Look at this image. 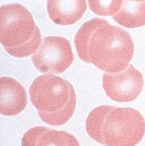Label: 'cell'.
I'll list each match as a JSON object with an SVG mask.
<instances>
[{
	"label": "cell",
	"mask_w": 145,
	"mask_h": 146,
	"mask_svg": "<svg viewBox=\"0 0 145 146\" xmlns=\"http://www.w3.org/2000/svg\"><path fill=\"white\" fill-rule=\"evenodd\" d=\"M21 146H80L77 139L65 131L43 126L33 127L22 139Z\"/></svg>",
	"instance_id": "cell-8"
},
{
	"label": "cell",
	"mask_w": 145,
	"mask_h": 146,
	"mask_svg": "<svg viewBox=\"0 0 145 146\" xmlns=\"http://www.w3.org/2000/svg\"><path fill=\"white\" fill-rule=\"evenodd\" d=\"M122 1H89L90 9L93 13L102 16H113L118 11Z\"/></svg>",
	"instance_id": "cell-11"
},
{
	"label": "cell",
	"mask_w": 145,
	"mask_h": 146,
	"mask_svg": "<svg viewBox=\"0 0 145 146\" xmlns=\"http://www.w3.org/2000/svg\"><path fill=\"white\" fill-rule=\"evenodd\" d=\"M47 12L52 21L62 26L71 25L79 21L87 10L85 0H49Z\"/></svg>",
	"instance_id": "cell-9"
},
{
	"label": "cell",
	"mask_w": 145,
	"mask_h": 146,
	"mask_svg": "<svg viewBox=\"0 0 145 146\" xmlns=\"http://www.w3.org/2000/svg\"><path fill=\"white\" fill-rule=\"evenodd\" d=\"M32 60L40 72L59 74L68 68L74 61L70 42L60 36L45 37Z\"/></svg>",
	"instance_id": "cell-5"
},
{
	"label": "cell",
	"mask_w": 145,
	"mask_h": 146,
	"mask_svg": "<svg viewBox=\"0 0 145 146\" xmlns=\"http://www.w3.org/2000/svg\"><path fill=\"white\" fill-rule=\"evenodd\" d=\"M75 44L82 60L109 73L126 68L134 54L130 33L100 18L83 24L76 34Z\"/></svg>",
	"instance_id": "cell-1"
},
{
	"label": "cell",
	"mask_w": 145,
	"mask_h": 146,
	"mask_svg": "<svg viewBox=\"0 0 145 146\" xmlns=\"http://www.w3.org/2000/svg\"><path fill=\"white\" fill-rule=\"evenodd\" d=\"M93 140L107 146H136L145 134V121L132 108L102 105L93 109L86 121Z\"/></svg>",
	"instance_id": "cell-2"
},
{
	"label": "cell",
	"mask_w": 145,
	"mask_h": 146,
	"mask_svg": "<svg viewBox=\"0 0 145 146\" xmlns=\"http://www.w3.org/2000/svg\"><path fill=\"white\" fill-rule=\"evenodd\" d=\"M0 41L15 58L33 54L42 42V34L31 12L20 3L0 8Z\"/></svg>",
	"instance_id": "cell-4"
},
{
	"label": "cell",
	"mask_w": 145,
	"mask_h": 146,
	"mask_svg": "<svg viewBox=\"0 0 145 146\" xmlns=\"http://www.w3.org/2000/svg\"><path fill=\"white\" fill-rule=\"evenodd\" d=\"M32 103L42 121L50 125L66 123L74 113L76 95L72 85L53 74L37 77L30 89Z\"/></svg>",
	"instance_id": "cell-3"
},
{
	"label": "cell",
	"mask_w": 145,
	"mask_h": 146,
	"mask_svg": "<svg viewBox=\"0 0 145 146\" xmlns=\"http://www.w3.org/2000/svg\"><path fill=\"white\" fill-rule=\"evenodd\" d=\"M0 112L5 116H15L24 110L28 103L26 89L11 77L0 78Z\"/></svg>",
	"instance_id": "cell-7"
},
{
	"label": "cell",
	"mask_w": 145,
	"mask_h": 146,
	"mask_svg": "<svg viewBox=\"0 0 145 146\" xmlns=\"http://www.w3.org/2000/svg\"><path fill=\"white\" fill-rule=\"evenodd\" d=\"M102 82L105 94L117 102H129L137 99L144 85L142 74L132 64L119 72H105Z\"/></svg>",
	"instance_id": "cell-6"
},
{
	"label": "cell",
	"mask_w": 145,
	"mask_h": 146,
	"mask_svg": "<svg viewBox=\"0 0 145 146\" xmlns=\"http://www.w3.org/2000/svg\"><path fill=\"white\" fill-rule=\"evenodd\" d=\"M112 17L120 25L127 28L145 26V0L122 1L119 11Z\"/></svg>",
	"instance_id": "cell-10"
}]
</instances>
